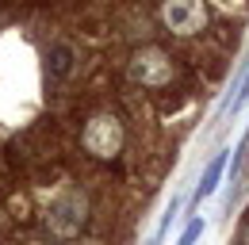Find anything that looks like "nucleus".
<instances>
[{"label": "nucleus", "mask_w": 249, "mask_h": 245, "mask_svg": "<svg viewBox=\"0 0 249 245\" xmlns=\"http://www.w3.org/2000/svg\"><path fill=\"white\" fill-rule=\"evenodd\" d=\"M246 242H249V230H246Z\"/></svg>", "instance_id": "10"}, {"label": "nucleus", "mask_w": 249, "mask_h": 245, "mask_svg": "<svg viewBox=\"0 0 249 245\" xmlns=\"http://www.w3.org/2000/svg\"><path fill=\"white\" fill-rule=\"evenodd\" d=\"M161 19L173 35H196L207 23V8H203V0H165Z\"/></svg>", "instance_id": "4"}, {"label": "nucleus", "mask_w": 249, "mask_h": 245, "mask_svg": "<svg viewBox=\"0 0 249 245\" xmlns=\"http://www.w3.org/2000/svg\"><path fill=\"white\" fill-rule=\"evenodd\" d=\"M85 222H89V199L81 192H65L58 207L50 211V230L58 238H77L85 230Z\"/></svg>", "instance_id": "2"}, {"label": "nucleus", "mask_w": 249, "mask_h": 245, "mask_svg": "<svg viewBox=\"0 0 249 245\" xmlns=\"http://www.w3.org/2000/svg\"><path fill=\"white\" fill-rule=\"evenodd\" d=\"M126 77H130V81H138V85H146V88L169 85V81H173V61H169V54H165V50L146 46V50H138V54L130 58Z\"/></svg>", "instance_id": "1"}, {"label": "nucleus", "mask_w": 249, "mask_h": 245, "mask_svg": "<svg viewBox=\"0 0 249 245\" xmlns=\"http://www.w3.org/2000/svg\"><path fill=\"white\" fill-rule=\"evenodd\" d=\"M177 211H180V199H173V203L165 207V214H161V222H157V234L150 238V245H161V242H165V234H169V226L177 222Z\"/></svg>", "instance_id": "7"}, {"label": "nucleus", "mask_w": 249, "mask_h": 245, "mask_svg": "<svg viewBox=\"0 0 249 245\" xmlns=\"http://www.w3.org/2000/svg\"><path fill=\"white\" fill-rule=\"evenodd\" d=\"M123 146V122L115 115H92L85 126V150L96 157H115Z\"/></svg>", "instance_id": "3"}, {"label": "nucleus", "mask_w": 249, "mask_h": 245, "mask_svg": "<svg viewBox=\"0 0 249 245\" xmlns=\"http://www.w3.org/2000/svg\"><path fill=\"white\" fill-rule=\"evenodd\" d=\"M230 157H234L230 150H218L215 157H211V165L203 169V176H199L196 192H192V207H188L192 214H196V207H199V203H203V199H207V195H211V192L218 188V180L226 176V169H230Z\"/></svg>", "instance_id": "5"}, {"label": "nucleus", "mask_w": 249, "mask_h": 245, "mask_svg": "<svg viewBox=\"0 0 249 245\" xmlns=\"http://www.w3.org/2000/svg\"><path fill=\"white\" fill-rule=\"evenodd\" d=\"M77 245H85V242H77Z\"/></svg>", "instance_id": "11"}, {"label": "nucleus", "mask_w": 249, "mask_h": 245, "mask_svg": "<svg viewBox=\"0 0 249 245\" xmlns=\"http://www.w3.org/2000/svg\"><path fill=\"white\" fill-rule=\"evenodd\" d=\"M246 96H249V69L242 73V77H238V85H234V96H230V104H226V111H234V107H238V104H242Z\"/></svg>", "instance_id": "9"}, {"label": "nucleus", "mask_w": 249, "mask_h": 245, "mask_svg": "<svg viewBox=\"0 0 249 245\" xmlns=\"http://www.w3.org/2000/svg\"><path fill=\"white\" fill-rule=\"evenodd\" d=\"M69 73H73V50H69L65 42H54V46H50V77L62 81Z\"/></svg>", "instance_id": "6"}, {"label": "nucleus", "mask_w": 249, "mask_h": 245, "mask_svg": "<svg viewBox=\"0 0 249 245\" xmlns=\"http://www.w3.org/2000/svg\"><path fill=\"white\" fill-rule=\"evenodd\" d=\"M199 234H203V218H199V214H192V222L180 230L177 245H196V242H199Z\"/></svg>", "instance_id": "8"}]
</instances>
